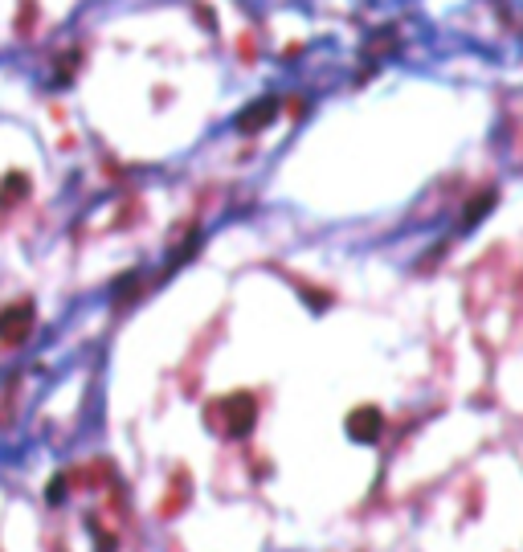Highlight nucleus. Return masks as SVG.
Returning <instances> with one entry per match:
<instances>
[{"instance_id": "obj_1", "label": "nucleus", "mask_w": 523, "mask_h": 552, "mask_svg": "<svg viewBox=\"0 0 523 552\" xmlns=\"http://www.w3.org/2000/svg\"><path fill=\"white\" fill-rule=\"evenodd\" d=\"M221 413H225V433L229 438H245L254 430V422H258V401L250 393H233V397L221 401Z\"/></svg>"}, {"instance_id": "obj_2", "label": "nucleus", "mask_w": 523, "mask_h": 552, "mask_svg": "<svg viewBox=\"0 0 523 552\" xmlns=\"http://www.w3.org/2000/svg\"><path fill=\"white\" fill-rule=\"evenodd\" d=\"M33 332V303H13L0 311V344H25Z\"/></svg>"}, {"instance_id": "obj_3", "label": "nucleus", "mask_w": 523, "mask_h": 552, "mask_svg": "<svg viewBox=\"0 0 523 552\" xmlns=\"http://www.w3.org/2000/svg\"><path fill=\"white\" fill-rule=\"evenodd\" d=\"M381 430H384L381 409L360 405V409H352V413H348V438H352V442H376V438H381Z\"/></svg>"}, {"instance_id": "obj_4", "label": "nucleus", "mask_w": 523, "mask_h": 552, "mask_svg": "<svg viewBox=\"0 0 523 552\" xmlns=\"http://www.w3.org/2000/svg\"><path fill=\"white\" fill-rule=\"evenodd\" d=\"M274 115H278V98L274 95H266V98H254L245 111L238 115V131H262V127H270L274 123Z\"/></svg>"}, {"instance_id": "obj_5", "label": "nucleus", "mask_w": 523, "mask_h": 552, "mask_svg": "<svg viewBox=\"0 0 523 552\" xmlns=\"http://www.w3.org/2000/svg\"><path fill=\"white\" fill-rule=\"evenodd\" d=\"M25 192H29L25 172H8V176H4V184H0V205H17Z\"/></svg>"}, {"instance_id": "obj_6", "label": "nucleus", "mask_w": 523, "mask_h": 552, "mask_svg": "<svg viewBox=\"0 0 523 552\" xmlns=\"http://www.w3.org/2000/svg\"><path fill=\"white\" fill-rule=\"evenodd\" d=\"M46 495H49V504H62V495H66V475H53Z\"/></svg>"}, {"instance_id": "obj_7", "label": "nucleus", "mask_w": 523, "mask_h": 552, "mask_svg": "<svg viewBox=\"0 0 523 552\" xmlns=\"http://www.w3.org/2000/svg\"><path fill=\"white\" fill-rule=\"evenodd\" d=\"M95 552H115V536H107V532H95Z\"/></svg>"}]
</instances>
